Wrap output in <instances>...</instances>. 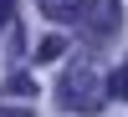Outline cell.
Here are the masks:
<instances>
[{"label":"cell","mask_w":128,"mask_h":117,"mask_svg":"<svg viewBox=\"0 0 128 117\" xmlns=\"http://www.w3.org/2000/svg\"><path fill=\"white\" fill-rule=\"evenodd\" d=\"M82 20H87V31L98 41H108L113 31L123 26V10H118V0H87V15H82Z\"/></svg>","instance_id":"2"},{"label":"cell","mask_w":128,"mask_h":117,"mask_svg":"<svg viewBox=\"0 0 128 117\" xmlns=\"http://www.w3.org/2000/svg\"><path fill=\"white\" fill-rule=\"evenodd\" d=\"M41 15H51V20H82V0H41Z\"/></svg>","instance_id":"3"},{"label":"cell","mask_w":128,"mask_h":117,"mask_svg":"<svg viewBox=\"0 0 128 117\" xmlns=\"http://www.w3.org/2000/svg\"><path fill=\"white\" fill-rule=\"evenodd\" d=\"M56 102H62L67 112L92 117V112H102V102H108V87L98 81L92 66H72L67 77H62V87H56Z\"/></svg>","instance_id":"1"},{"label":"cell","mask_w":128,"mask_h":117,"mask_svg":"<svg viewBox=\"0 0 128 117\" xmlns=\"http://www.w3.org/2000/svg\"><path fill=\"white\" fill-rule=\"evenodd\" d=\"M5 20H10V0H0V26H5Z\"/></svg>","instance_id":"6"},{"label":"cell","mask_w":128,"mask_h":117,"mask_svg":"<svg viewBox=\"0 0 128 117\" xmlns=\"http://www.w3.org/2000/svg\"><path fill=\"white\" fill-rule=\"evenodd\" d=\"M108 97H118V102H128V61H123V66H118V71L108 77Z\"/></svg>","instance_id":"4"},{"label":"cell","mask_w":128,"mask_h":117,"mask_svg":"<svg viewBox=\"0 0 128 117\" xmlns=\"http://www.w3.org/2000/svg\"><path fill=\"white\" fill-rule=\"evenodd\" d=\"M0 117H31V112L26 107H10V112H0Z\"/></svg>","instance_id":"7"},{"label":"cell","mask_w":128,"mask_h":117,"mask_svg":"<svg viewBox=\"0 0 128 117\" xmlns=\"http://www.w3.org/2000/svg\"><path fill=\"white\" fill-rule=\"evenodd\" d=\"M62 46H67L62 36H46V41L36 46V61H56V56H62Z\"/></svg>","instance_id":"5"}]
</instances>
